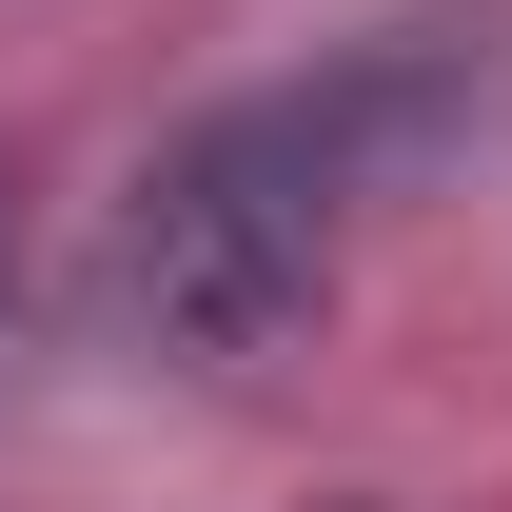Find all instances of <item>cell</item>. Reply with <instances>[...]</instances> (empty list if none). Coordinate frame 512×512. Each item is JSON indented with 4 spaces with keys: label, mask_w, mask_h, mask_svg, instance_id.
<instances>
[{
    "label": "cell",
    "mask_w": 512,
    "mask_h": 512,
    "mask_svg": "<svg viewBox=\"0 0 512 512\" xmlns=\"http://www.w3.org/2000/svg\"><path fill=\"white\" fill-rule=\"evenodd\" d=\"M493 99H512V20L493 0H414V20H375V40H335L316 79L217 99V119L158 138V178L119 197L99 316H119L138 355H178V375H256L276 335L335 316L355 237H375Z\"/></svg>",
    "instance_id": "6da1fadb"
},
{
    "label": "cell",
    "mask_w": 512,
    "mask_h": 512,
    "mask_svg": "<svg viewBox=\"0 0 512 512\" xmlns=\"http://www.w3.org/2000/svg\"><path fill=\"white\" fill-rule=\"evenodd\" d=\"M0 276H20V158H0Z\"/></svg>",
    "instance_id": "7a4b0ae2"
}]
</instances>
